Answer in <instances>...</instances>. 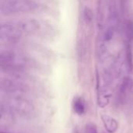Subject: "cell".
Segmentation results:
<instances>
[{"mask_svg": "<svg viewBox=\"0 0 133 133\" xmlns=\"http://www.w3.org/2000/svg\"><path fill=\"white\" fill-rule=\"evenodd\" d=\"M85 129H86V133H98L97 126L95 125V124L91 122H89L86 125Z\"/></svg>", "mask_w": 133, "mask_h": 133, "instance_id": "obj_13", "label": "cell"}, {"mask_svg": "<svg viewBox=\"0 0 133 133\" xmlns=\"http://www.w3.org/2000/svg\"><path fill=\"white\" fill-rule=\"evenodd\" d=\"M101 120L104 126L108 133H115L118 129V123L116 119L108 115H101Z\"/></svg>", "mask_w": 133, "mask_h": 133, "instance_id": "obj_9", "label": "cell"}, {"mask_svg": "<svg viewBox=\"0 0 133 133\" xmlns=\"http://www.w3.org/2000/svg\"><path fill=\"white\" fill-rule=\"evenodd\" d=\"M132 87V81L129 77H125L122 81L119 90H118V100L121 103H123L125 101V98L131 92Z\"/></svg>", "mask_w": 133, "mask_h": 133, "instance_id": "obj_8", "label": "cell"}, {"mask_svg": "<svg viewBox=\"0 0 133 133\" xmlns=\"http://www.w3.org/2000/svg\"><path fill=\"white\" fill-rule=\"evenodd\" d=\"M30 64V58L21 50L10 48L2 50L0 53L1 68L9 74L21 72Z\"/></svg>", "mask_w": 133, "mask_h": 133, "instance_id": "obj_1", "label": "cell"}, {"mask_svg": "<svg viewBox=\"0 0 133 133\" xmlns=\"http://www.w3.org/2000/svg\"><path fill=\"white\" fill-rule=\"evenodd\" d=\"M84 18L87 23H90L93 20V13L90 9L86 7L84 9Z\"/></svg>", "mask_w": 133, "mask_h": 133, "instance_id": "obj_14", "label": "cell"}, {"mask_svg": "<svg viewBox=\"0 0 133 133\" xmlns=\"http://www.w3.org/2000/svg\"><path fill=\"white\" fill-rule=\"evenodd\" d=\"M23 36V32L15 22L2 23L0 26V40L6 44L17 42Z\"/></svg>", "mask_w": 133, "mask_h": 133, "instance_id": "obj_4", "label": "cell"}, {"mask_svg": "<svg viewBox=\"0 0 133 133\" xmlns=\"http://www.w3.org/2000/svg\"><path fill=\"white\" fill-rule=\"evenodd\" d=\"M1 89L2 91L10 94H16L26 91V87L17 79H5L1 82Z\"/></svg>", "mask_w": 133, "mask_h": 133, "instance_id": "obj_6", "label": "cell"}, {"mask_svg": "<svg viewBox=\"0 0 133 133\" xmlns=\"http://www.w3.org/2000/svg\"><path fill=\"white\" fill-rule=\"evenodd\" d=\"M111 97V87L103 85L98 87L97 91V104L100 108H105L110 103Z\"/></svg>", "mask_w": 133, "mask_h": 133, "instance_id": "obj_7", "label": "cell"}, {"mask_svg": "<svg viewBox=\"0 0 133 133\" xmlns=\"http://www.w3.org/2000/svg\"><path fill=\"white\" fill-rule=\"evenodd\" d=\"M1 133H9V132H3V131H2Z\"/></svg>", "mask_w": 133, "mask_h": 133, "instance_id": "obj_15", "label": "cell"}, {"mask_svg": "<svg viewBox=\"0 0 133 133\" xmlns=\"http://www.w3.org/2000/svg\"><path fill=\"white\" fill-rule=\"evenodd\" d=\"M125 65L127 70L129 72H132L133 70V58L132 52V48L129 42H127L126 47H125Z\"/></svg>", "mask_w": 133, "mask_h": 133, "instance_id": "obj_10", "label": "cell"}, {"mask_svg": "<svg viewBox=\"0 0 133 133\" xmlns=\"http://www.w3.org/2000/svg\"><path fill=\"white\" fill-rule=\"evenodd\" d=\"M125 37L127 39V42H131L133 40V23L132 21H128L125 24Z\"/></svg>", "mask_w": 133, "mask_h": 133, "instance_id": "obj_12", "label": "cell"}, {"mask_svg": "<svg viewBox=\"0 0 133 133\" xmlns=\"http://www.w3.org/2000/svg\"><path fill=\"white\" fill-rule=\"evenodd\" d=\"M5 105L13 112L23 118L31 117L35 112L34 104L26 98L19 96L9 97L5 101Z\"/></svg>", "mask_w": 133, "mask_h": 133, "instance_id": "obj_3", "label": "cell"}, {"mask_svg": "<svg viewBox=\"0 0 133 133\" xmlns=\"http://www.w3.org/2000/svg\"><path fill=\"white\" fill-rule=\"evenodd\" d=\"M73 109L74 111L79 115H82L86 111V105L83 99L80 97H76L73 100Z\"/></svg>", "mask_w": 133, "mask_h": 133, "instance_id": "obj_11", "label": "cell"}, {"mask_svg": "<svg viewBox=\"0 0 133 133\" xmlns=\"http://www.w3.org/2000/svg\"><path fill=\"white\" fill-rule=\"evenodd\" d=\"M41 7L40 2L36 0H1L0 11L7 16L35 12Z\"/></svg>", "mask_w": 133, "mask_h": 133, "instance_id": "obj_2", "label": "cell"}, {"mask_svg": "<svg viewBox=\"0 0 133 133\" xmlns=\"http://www.w3.org/2000/svg\"><path fill=\"white\" fill-rule=\"evenodd\" d=\"M23 35H34L41 32L43 23L36 19H23L15 21Z\"/></svg>", "mask_w": 133, "mask_h": 133, "instance_id": "obj_5", "label": "cell"}]
</instances>
